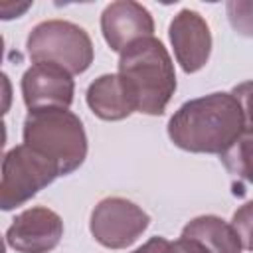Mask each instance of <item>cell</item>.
<instances>
[{
	"label": "cell",
	"instance_id": "obj_11",
	"mask_svg": "<svg viewBox=\"0 0 253 253\" xmlns=\"http://www.w3.org/2000/svg\"><path fill=\"white\" fill-rule=\"evenodd\" d=\"M87 105L103 121H123L136 113V99L119 73H105L87 87Z\"/></svg>",
	"mask_w": 253,
	"mask_h": 253
},
{
	"label": "cell",
	"instance_id": "obj_6",
	"mask_svg": "<svg viewBox=\"0 0 253 253\" xmlns=\"http://www.w3.org/2000/svg\"><path fill=\"white\" fill-rule=\"evenodd\" d=\"M150 225L148 213L126 198H105L101 200L89 219V229L95 241L107 249L130 247Z\"/></svg>",
	"mask_w": 253,
	"mask_h": 253
},
{
	"label": "cell",
	"instance_id": "obj_7",
	"mask_svg": "<svg viewBox=\"0 0 253 253\" xmlns=\"http://www.w3.org/2000/svg\"><path fill=\"white\" fill-rule=\"evenodd\" d=\"M63 237V221L49 208H28L14 217L6 231V243L18 253H49Z\"/></svg>",
	"mask_w": 253,
	"mask_h": 253
},
{
	"label": "cell",
	"instance_id": "obj_17",
	"mask_svg": "<svg viewBox=\"0 0 253 253\" xmlns=\"http://www.w3.org/2000/svg\"><path fill=\"white\" fill-rule=\"evenodd\" d=\"M170 253H210V251H208L200 241L180 235V239H176V241L170 245Z\"/></svg>",
	"mask_w": 253,
	"mask_h": 253
},
{
	"label": "cell",
	"instance_id": "obj_3",
	"mask_svg": "<svg viewBox=\"0 0 253 253\" xmlns=\"http://www.w3.org/2000/svg\"><path fill=\"white\" fill-rule=\"evenodd\" d=\"M24 144L49 158L59 176L75 172L87 158V134L81 119L57 107L34 109L24 119Z\"/></svg>",
	"mask_w": 253,
	"mask_h": 253
},
{
	"label": "cell",
	"instance_id": "obj_2",
	"mask_svg": "<svg viewBox=\"0 0 253 253\" xmlns=\"http://www.w3.org/2000/svg\"><path fill=\"white\" fill-rule=\"evenodd\" d=\"M119 75L128 83L136 99V113L142 115H162L176 91L172 57L154 36L140 38L121 51Z\"/></svg>",
	"mask_w": 253,
	"mask_h": 253
},
{
	"label": "cell",
	"instance_id": "obj_12",
	"mask_svg": "<svg viewBox=\"0 0 253 253\" xmlns=\"http://www.w3.org/2000/svg\"><path fill=\"white\" fill-rule=\"evenodd\" d=\"M182 237H190L200 241L210 253H241V241L231 227L217 215H198L190 219L184 229Z\"/></svg>",
	"mask_w": 253,
	"mask_h": 253
},
{
	"label": "cell",
	"instance_id": "obj_8",
	"mask_svg": "<svg viewBox=\"0 0 253 253\" xmlns=\"http://www.w3.org/2000/svg\"><path fill=\"white\" fill-rule=\"evenodd\" d=\"M176 61L186 73L200 71L211 53V32L208 22L196 10H180L168 28Z\"/></svg>",
	"mask_w": 253,
	"mask_h": 253
},
{
	"label": "cell",
	"instance_id": "obj_4",
	"mask_svg": "<svg viewBox=\"0 0 253 253\" xmlns=\"http://www.w3.org/2000/svg\"><path fill=\"white\" fill-rule=\"evenodd\" d=\"M26 51L34 63H53L79 75L93 63V42L89 34L67 20H45L32 28Z\"/></svg>",
	"mask_w": 253,
	"mask_h": 253
},
{
	"label": "cell",
	"instance_id": "obj_15",
	"mask_svg": "<svg viewBox=\"0 0 253 253\" xmlns=\"http://www.w3.org/2000/svg\"><path fill=\"white\" fill-rule=\"evenodd\" d=\"M231 227L235 229L241 247L253 251V200L243 204L231 217Z\"/></svg>",
	"mask_w": 253,
	"mask_h": 253
},
{
	"label": "cell",
	"instance_id": "obj_10",
	"mask_svg": "<svg viewBox=\"0 0 253 253\" xmlns=\"http://www.w3.org/2000/svg\"><path fill=\"white\" fill-rule=\"evenodd\" d=\"M101 32L113 51H123L126 45L140 38L154 34L152 14L134 0L111 2L101 14Z\"/></svg>",
	"mask_w": 253,
	"mask_h": 253
},
{
	"label": "cell",
	"instance_id": "obj_9",
	"mask_svg": "<svg viewBox=\"0 0 253 253\" xmlns=\"http://www.w3.org/2000/svg\"><path fill=\"white\" fill-rule=\"evenodd\" d=\"M75 83L71 73L53 63H34L22 75V99L24 105L34 109H69L73 103Z\"/></svg>",
	"mask_w": 253,
	"mask_h": 253
},
{
	"label": "cell",
	"instance_id": "obj_13",
	"mask_svg": "<svg viewBox=\"0 0 253 253\" xmlns=\"http://www.w3.org/2000/svg\"><path fill=\"white\" fill-rule=\"evenodd\" d=\"M219 160L233 178L253 184V134L245 132L239 136L227 150L219 154Z\"/></svg>",
	"mask_w": 253,
	"mask_h": 253
},
{
	"label": "cell",
	"instance_id": "obj_16",
	"mask_svg": "<svg viewBox=\"0 0 253 253\" xmlns=\"http://www.w3.org/2000/svg\"><path fill=\"white\" fill-rule=\"evenodd\" d=\"M231 95L235 97V101H237L239 107H241V115H243V132L253 134V79L235 85V87L231 89Z\"/></svg>",
	"mask_w": 253,
	"mask_h": 253
},
{
	"label": "cell",
	"instance_id": "obj_1",
	"mask_svg": "<svg viewBox=\"0 0 253 253\" xmlns=\"http://www.w3.org/2000/svg\"><path fill=\"white\" fill-rule=\"evenodd\" d=\"M241 132V107L231 93L223 91L186 101L168 121L174 146L196 154H221Z\"/></svg>",
	"mask_w": 253,
	"mask_h": 253
},
{
	"label": "cell",
	"instance_id": "obj_18",
	"mask_svg": "<svg viewBox=\"0 0 253 253\" xmlns=\"http://www.w3.org/2000/svg\"><path fill=\"white\" fill-rule=\"evenodd\" d=\"M170 241L164 237H150L142 247L134 249L132 253H170Z\"/></svg>",
	"mask_w": 253,
	"mask_h": 253
},
{
	"label": "cell",
	"instance_id": "obj_14",
	"mask_svg": "<svg viewBox=\"0 0 253 253\" xmlns=\"http://www.w3.org/2000/svg\"><path fill=\"white\" fill-rule=\"evenodd\" d=\"M231 28L245 38H253V0H229L225 4Z\"/></svg>",
	"mask_w": 253,
	"mask_h": 253
},
{
	"label": "cell",
	"instance_id": "obj_5",
	"mask_svg": "<svg viewBox=\"0 0 253 253\" xmlns=\"http://www.w3.org/2000/svg\"><path fill=\"white\" fill-rule=\"evenodd\" d=\"M59 176L57 166L30 148L28 144L14 146L4 154L2 180H0V208L4 211L32 200L40 190L49 186Z\"/></svg>",
	"mask_w": 253,
	"mask_h": 253
}]
</instances>
